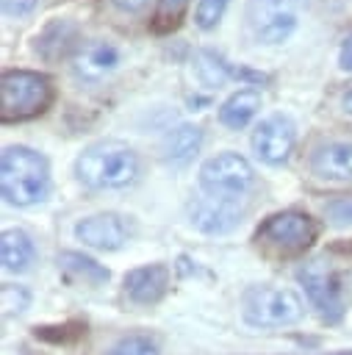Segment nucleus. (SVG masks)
Here are the masks:
<instances>
[{"label":"nucleus","instance_id":"1a4fd4ad","mask_svg":"<svg viewBox=\"0 0 352 355\" xmlns=\"http://www.w3.org/2000/svg\"><path fill=\"white\" fill-rule=\"evenodd\" d=\"M294 141H297V128L285 114L266 116L252 133V150L266 164H283L291 155Z\"/></svg>","mask_w":352,"mask_h":355},{"label":"nucleus","instance_id":"9d476101","mask_svg":"<svg viewBox=\"0 0 352 355\" xmlns=\"http://www.w3.org/2000/svg\"><path fill=\"white\" fill-rule=\"evenodd\" d=\"M75 236H78V241H83L86 247H94V250H119L133 236V225L122 214L105 211V214L80 219L75 225Z\"/></svg>","mask_w":352,"mask_h":355},{"label":"nucleus","instance_id":"20e7f679","mask_svg":"<svg viewBox=\"0 0 352 355\" xmlns=\"http://www.w3.org/2000/svg\"><path fill=\"white\" fill-rule=\"evenodd\" d=\"M302 300L291 288L274 286H252L244 291L241 313L252 327H283L302 319Z\"/></svg>","mask_w":352,"mask_h":355},{"label":"nucleus","instance_id":"6e6552de","mask_svg":"<svg viewBox=\"0 0 352 355\" xmlns=\"http://www.w3.org/2000/svg\"><path fill=\"white\" fill-rule=\"evenodd\" d=\"M299 283L305 286L313 308L322 313V319L335 322L344 313V300H341V286L335 272L324 263V261H310L297 272Z\"/></svg>","mask_w":352,"mask_h":355},{"label":"nucleus","instance_id":"f8f14e48","mask_svg":"<svg viewBox=\"0 0 352 355\" xmlns=\"http://www.w3.org/2000/svg\"><path fill=\"white\" fill-rule=\"evenodd\" d=\"M191 222L205 233H227L241 222V211L233 205V200L202 197L191 202Z\"/></svg>","mask_w":352,"mask_h":355},{"label":"nucleus","instance_id":"a878e982","mask_svg":"<svg viewBox=\"0 0 352 355\" xmlns=\"http://www.w3.org/2000/svg\"><path fill=\"white\" fill-rule=\"evenodd\" d=\"M33 6H36V0H3V11L11 17H25L33 11Z\"/></svg>","mask_w":352,"mask_h":355},{"label":"nucleus","instance_id":"9b49d317","mask_svg":"<svg viewBox=\"0 0 352 355\" xmlns=\"http://www.w3.org/2000/svg\"><path fill=\"white\" fill-rule=\"evenodd\" d=\"M169 269L164 263H147L125 275V291L139 305H152L166 294Z\"/></svg>","mask_w":352,"mask_h":355},{"label":"nucleus","instance_id":"f3484780","mask_svg":"<svg viewBox=\"0 0 352 355\" xmlns=\"http://www.w3.org/2000/svg\"><path fill=\"white\" fill-rule=\"evenodd\" d=\"M0 258H3V266L8 272H25L36 258L30 236L25 230H19V227L6 230L3 239H0Z\"/></svg>","mask_w":352,"mask_h":355},{"label":"nucleus","instance_id":"f257e3e1","mask_svg":"<svg viewBox=\"0 0 352 355\" xmlns=\"http://www.w3.org/2000/svg\"><path fill=\"white\" fill-rule=\"evenodd\" d=\"M75 175L97 191L125 189L139 178V155L122 141H94L78 155Z\"/></svg>","mask_w":352,"mask_h":355},{"label":"nucleus","instance_id":"aec40b11","mask_svg":"<svg viewBox=\"0 0 352 355\" xmlns=\"http://www.w3.org/2000/svg\"><path fill=\"white\" fill-rule=\"evenodd\" d=\"M194 72H197V78H200V83L202 86H222L225 83V78L230 75V69H227V64L222 61V55H216L213 50H200L197 55H194Z\"/></svg>","mask_w":352,"mask_h":355},{"label":"nucleus","instance_id":"f03ea898","mask_svg":"<svg viewBox=\"0 0 352 355\" xmlns=\"http://www.w3.org/2000/svg\"><path fill=\"white\" fill-rule=\"evenodd\" d=\"M0 186L3 197L11 205H36L50 191V169L47 158L30 147L11 144L0 158Z\"/></svg>","mask_w":352,"mask_h":355},{"label":"nucleus","instance_id":"412c9836","mask_svg":"<svg viewBox=\"0 0 352 355\" xmlns=\"http://www.w3.org/2000/svg\"><path fill=\"white\" fill-rule=\"evenodd\" d=\"M186 8H188V0H158V8H155L150 28L155 33H172L183 22Z\"/></svg>","mask_w":352,"mask_h":355},{"label":"nucleus","instance_id":"4be33fe9","mask_svg":"<svg viewBox=\"0 0 352 355\" xmlns=\"http://www.w3.org/2000/svg\"><path fill=\"white\" fill-rule=\"evenodd\" d=\"M108 355H158V344L150 336H125L122 341L114 344Z\"/></svg>","mask_w":352,"mask_h":355},{"label":"nucleus","instance_id":"c85d7f7f","mask_svg":"<svg viewBox=\"0 0 352 355\" xmlns=\"http://www.w3.org/2000/svg\"><path fill=\"white\" fill-rule=\"evenodd\" d=\"M344 111H346V114H352V89L344 94Z\"/></svg>","mask_w":352,"mask_h":355},{"label":"nucleus","instance_id":"bb28decb","mask_svg":"<svg viewBox=\"0 0 352 355\" xmlns=\"http://www.w3.org/2000/svg\"><path fill=\"white\" fill-rule=\"evenodd\" d=\"M338 67L344 69V72H352V31L344 36V42H341V53H338Z\"/></svg>","mask_w":352,"mask_h":355},{"label":"nucleus","instance_id":"cd10ccee","mask_svg":"<svg viewBox=\"0 0 352 355\" xmlns=\"http://www.w3.org/2000/svg\"><path fill=\"white\" fill-rule=\"evenodd\" d=\"M111 3H114L119 11H125V14H136V11H141L150 0H111Z\"/></svg>","mask_w":352,"mask_h":355},{"label":"nucleus","instance_id":"4468645a","mask_svg":"<svg viewBox=\"0 0 352 355\" xmlns=\"http://www.w3.org/2000/svg\"><path fill=\"white\" fill-rule=\"evenodd\" d=\"M116 64H119V53H116V47H114L111 42H105V39H94V42L80 44V50H78L75 58H72L75 72H78L80 78H86V80H97V78L108 75Z\"/></svg>","mask_w":352,"mask_h":355},{"label":"nucleus","instance_id":"dca6fc26","mask_svg":"<svg viewBox=\"0 0 352 355\" xmlns=\"http://www.w3.org/2000/svg\"><path fill=\"white\" fill-rule=\"evenodd\" d=\"M261 108V92L255 89H238L236 94H230L222 108H219V122L225 128H233V130H241Z\"/></svg>","mask_w":352,"mask_h":355},{"label":"nucleus","instance_id":"5701e85b","mask_svg":"<svg viewBox=\"0 0 352 355\" xmlns=\"http://www.w3.org/2000/svg\"><path fill=\"white\" fill-rule=\"evenodd\" d=\"M225 8H227V0H200V3H197V17H194V19H197V25H200L202 31H211V28L219 25Z\"/></svg>","mask_w":352,"mask_h":355},{"label":"nucleus","instance_id":"39448f33","mask_svg":"<svg viewBox=\"0 0 352 355\" xmlns=\"http://www.w3.org/2000/svg\"><path fill=\"white\" fill-rule=\"evenodd\" d=\"M255 180V172L247 158L238 153H222L208 158L200 166V186L208 197L216 200H236L241 197Z\"/></svg>","mask_w":352,"mask_h":355},{"label":"nucleus","instance_id":"0eeeda50","mask_svg":"<svg viewBox=\"0 0 352 355\" xmlns=\"http://www.w3.org/2000/svg\"><path fill=\"white\" fill-rule=\"evenodd\" d=\"M244 25L261 44H280L297 28V14L288 0H249L244 8Z\"/></svg>","mask_w":352,"mask_h":355},{"label":"nucleus","instance_id":"2eb2a0df","mask_svg":"<svg viewBox=\"0 0 352 355\" xmlns=\"http://www.w3.org/2000/svg\"><path fill=\"white\" fill-rule=\"evenodd\" d=\"M78 50H80L78 28L67 19H53L36 36V53L44 61H61V58H67L69 53H78Z\"/></svg>","mask_w":352,"mask_h":355},{"label":"nucleus","instance_id":"b1692460","mask_svg":"<svg viewBox=\"0 0 352 355\" xmlns=\"http://www.w3.org/2000/svg\"><path fill=\"white\" fill-rule=\"evenodd\" d=\"M28 300H30V294L22 286H11V283L3 286V311H6V316L25 311L28 308Z\"/></svg>","mask_w":352,"mask_h":355},{"label":"nucleus","instance_id":"a211bd4d","mask_svg":"<svg viewBox=\"0 0 352 355\" xmlns=\"http://www.w3.org/2000/svg\"><path fill=\"white\" fill-rule=\"evenodd\" d=\"M200 144H202V130L197 125H188V122L186 125H177L164 139V147H161L164 150V161H169V164H186L188 158L197 155Z\"/></svg>","mask_w":352,"mask_h":355},{"label":"nucleus","instance_id":"423d86ee","mask_svg":"<svg viewBox=\"0 0 352 355\" xmlns=\"http://www.w3.org/2000/svg\"><path fill=\"white\" fill-rule=\"evenodd\" d=\"M261 244L272 247L283 255H299L305 252L316 239V222L302 211H280L272 214L255 236Z\"/></svg>","mask_w":352,"mask_h":355},{"label":"nucleus","instance_id":"7ed1b4c3","mask_svg":"<svg viewBox=\"0 0 352 355\" xmlns=\"http://www.w3.org/2000/svg\"><path fill=\"white\" fill-rule=\"evenodd\" d=\"M53 103V83L42 72L8 69L0 78V119L25 122L44 114Z\"/></svg>","mask_w":352,"mask_h":355},{"label":"nucleus","instance_id":"6ab92c4d","mask_svg":"<svg viewBox=\"0 0 352 355\" xmlns=\"http://www.w3.org/2000/svg\"><path fill=\"white\" fill-rule=\"evenodd\" d=\"M58 269L69 283H83V286H100L108 280V269L100 266L94 258L80 255V252H61L58 255Z\"/></svg>","mask_w":352,"mask_h":355},{"label":"nucleus","instance_id":"393cba45","mask_svg":"<svg viewBox=\"0 0 352 355\" xmlns=\"http://www.w3.org/2000/svg\"><path fill=\"white\" fill-rule=\"evenodd\" d=\"M324 214L333 225H349L352 222V197H335L324 205Z\"/></svg>","mask_w":352,"mask_h":355},{"label":"nucleus","instance_id":"ddd939ff","mask_svg":"<svg viewBox=\"0 0 352 355\" xmlns=\"http://www.w3.org/2000/svg\"><path fill=\"white\" fill-rule=\"evenodd\" d=\"M310 169L324 180H352V141H327L316 147Z\"/></svg>","mask_w":352,"mask_h":355}]
</instances>
